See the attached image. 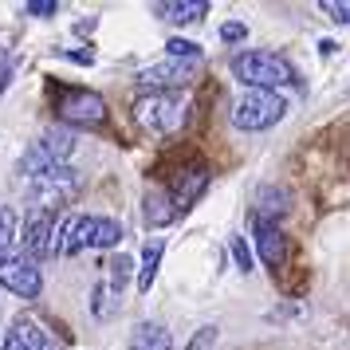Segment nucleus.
<instances>
[{
	"mask_svg": "<svg viewBox=\"0 0 350 350\" xmlns=\"http://www.w3.org/2000/svg\"><path fill=\"white\" fill-rule=\"evenodd\" d=\"M118 240H122V224L111 221V217H98V224H95V248H114Z\"/></svg>",
	"mask_w": 350,
	"mask_h": 350,
	"instance_id": "nucleus-20",
	"label": "nucleus"
},
{
	"mask_svg": "<svg viewBox=\"0 0 350 350\" xmlns=\"http://www.w3.org/2000/svg\"><path fill=\"white\" fill-rule=\"evenodd\" d=\"M0 287H8L20 299H36L44 275L36 268V260H28L24 252H0Z\"/></svg>",
	"mask_w": 350,
	"mask_h": 350,
	"instance_id": "nucleus-6",
	"label": "nucleus"
},
{
	"mask_svg": "<svg viewBox=\"0 0 350 350\" xmlns=\"http://www.w3.org/2000/svg\"><path fill=\"white\" fill-rule=\"evenodd\" d=\"M161 252H165V244L161 240H146L142 248V268H138V291H150L154 280H158V268H161Z\"/></svg>",
	"mask_w": 350,
	"mask_h": 350,
	"instance_id": "nucleus-17",
	"label": "nucleus"
},
{
	"mask_svg": "<svg viewBox=\"0 0 350 350\" xmlns=\"http://www.w3.org/2000/svg\"><path fill=\"white\" fill-rule=\"evenodd\" d=\"M126 350H174V338L161 323H142V327H134Z\"/></svg>",
	"mask_w": 350,
	"mask_h": 350,
	"instance_id": "nucleus-16",
	"label": "nucleus"
},
{
	"mask_svg": "<svg viewBox=\"0 0 350 350\" xmlns=\"http://www.w3.org/2000/svg\"><path fill=\"white\" fill-rule=\"evenodd\" d=\"M232 75L248 91H275V87H295L299 71L275 51H240L232 55Z\"/></svg>",
	"mask_w": 350,
	"mask_h": 350,
	"instance_id": "nucleus-1",
	"label": "nucleus"
},
{
	"mask_svg": "<svg viewBox=\"0 0 350 350\" xmlns=\"http://www.w3.org/2000/svg\"><path fill=\"white\" fill-rule=\"evenodd\" d=\"M284 114H287V103H284V95H275V91H244V95L232 103V122H237L240 130H268V126H275Z\"/></svg>",
	"mask_w": 350,
	"mask_h": 350,
	"instance_id": "nucleus-5",
	"label": "nucleus"
},
{
	"mask_svg": "<svg viewBox=\"0 0 350 350\" xmlns=\"http://www.w3.org/2000/svg\"><path fill=\"white\" fill-rule=\"evenodd\" d=\"M193 67L189 59H165V64H150L138 75V83L142 87H150V95H177L181 87H189L193 79Z\"/></svg>",
	"mask_w": 350,
	"mask_h": 350,
	"instance_id": "nucleus-8",
	"label": "nucleus"
},
{
	"mask_svg": "<svg viewBox=\"0 0 350 350\" xmlns=\"http://www.w3.org/2000/svg\"><path fill=\"white\" fill-rule=\"evenodd\" d=\"M79 189H83L79 174L67 170V165H55V170L28 181V205H32V213H51L55 217L64 205H71L79 197Z\"/></svg>",
	"mask_w": 350,
	"mask_h": 350,
	"instance_id": "nucleus-2",
	"label": "nucleus"
},
{
	"mask_svg": "<svg viewBox=\"0 0 350 350\" xmlns=\"http://www.w3.org/2000/svg\"><path fill=\"white\" fill-rule=\"evenodd\" d=\"M232 260H237L240 271H252V252H248L244 237H232Z\"/></svg>",
	"mask_w": 350,
	"mask_h": 350,
	"instance_id": "nucleus-24",
	"label": "nucleus"
},
{
	"mask_svg": "<svg viewBox=\"0 0 350 350\" xmlns=\"http://www.w3.org/2000/svg\"><path fill=\"white\" fill-rule=\"evenodd\" d=\"M271 213H275V217H284L287 213V189H271V185H264L260 197H256V217L268 221Z\"/></svg>",
	"mask_w": 350,
	"mask_h": 350,
	"instance_id": "nucleus-19",
	"label": "nucleus"
},
{
	"mask_svg": "<svg viewBox=\"0 0 350 350\" xmlns=\"http://www.w3.org/2000/svg\"><path fill=\"white\" fill-rule=\"evenodd\" d=\"M24 12H28V16H55V12H59V4H55V0H32V4H24Z\"/></svg>",
	"mask_w": 350,
	"mask_h": 350,
	"instance_id": "nucleus-26",
	"label": "nucleus"
},
{
	"mask_svg": "<svg viewBox=\"0 0 350 350\" xmlns=\"http://www.w3.org/2000/svg\"><path fill=\"white\" fill-rule=\"evenodd\" d=\"M95 224L98 217H71L64 224V232H59V252L64 256H79L83 248H95Z\"/></svg>",
	"mask_w": 350,
	"mask_h": 350,
	"instance_id": "nucleus-13",
	"label": "nucleus"
},
{
	"mask_svg": "<svg viewBox=\"0 0 350 350\" xmlns=\"http://www.w3.org/2000/svg\"><path fill=\"white\" fill-rule=\"evenodd\" d=\"M4 350H51V342H48V331H44L36 319L20 315L16 323L8 327V334H4Z\"/></svg>",
	"mask_w": 350,
	"mask_h": 350,
	"instance_id": "nucleus-12",
	"label": "nucleus"
},
{
	"mask_svg": "<svg viewBox=\"0 0 350 350\" xmlns=\"http://www.w3.org/2000/svg\"><path fill=\"white\" fill-rule=\"evenodd\" d=\"M130 271H134V260H130V256H114L111 264H107V280L122 291V287H126V280H130Z\"/></svg>",
	"mask_w": 350,
	"mask_h": 350,
	"instance_id": "nucleus-21",
	"label": "nucleus"
},
{
	"mask_svg": "<svg viewBox=\"0 0 350 350\" xmlns=\"http://www.w3.org/2000/svg\"><path fill=\"white\" fill-rule=\"evenodd\" d=\"M221 40L224 44H240V40H248V28H244V24H224Z\"/></svg>",
	"mask_w": 350,
	"mask_h": 350,
	"instance_id": "nucleus-27",
	"label": "nucleus"
},
{
	"mask_svg": "<svg viewBox=\"0 0 350 350\" xmlns=\"http://www.w3.org/2000/svg\"><path fill=\"white\" fill-rule=\"evenodd\" d=\"M55 111H59V118H67V122L98 126V122L107 118V103H103V95L87 91V87H59Z\"/></svg>",
	"mask_w": 350,
	"mask_h": 350,
	"instance_id": "nucleus-7",
	"label": "nucleus"
},
{
	"mask_svg": "<svg viewBox=\"0 0 350 350\" xmlns=\"http://www.w3.org/2000/svg\"><path fill=\"white\" fill-rule=\"evenodd\" d=\"M189 118V107L181 95H142L134 103V122L150 134H177Z\"/></svg>",
	"mask_w": 350,
	"mask_h": 350,
	"instance_id": "nucleus-4",
	"label": "nucleus"
},
{
	"mask_svg": "<svg viewBox=\"0 0 350 350\" xmlns=\"http://www.w3.org/2000/svg\"><path fill=\"white\" fill-rule=\"evenodd\" d=\"M205 189H208V170L197 161V165H189V170H181V174H177L174 189H170V201H174L177 213H185V208H189Z\"/></svg>",
	"mask_w": 350,
	"mask_h": 350,
	"instance_id": "nucleus-10",
	"label": "nucleus"
},
{
	"mask_svg": "<svg viewBox=\"0 0 350 350\" xmlns=\"http://www.w3.org/2000/svg\"><path fill=\"white\" fill-rule=\"evenodd\" d=\"M12 240H16V208L0 205V252H8Z\"/></svg>",
	"mask_w": 350,
	"mask_h": 350,
	"instance_id": "nucleus-22",
	"label": "nucleus"
},
{
	"mask_svg": "<svg viewBox=\"0 0 350 350\" xmlns=\"http://www.w3.org/2000/svg\"><path fill=\"white\" fill-rule=\"evenodd\" d=\"M165 48H170V55H174V59H189V64H197V59H201V48H197L193 40H181V36H174Z\"/></svg>",
	"mask_w": 350,
	"mask_h": 350,
	"instance_id": "nucleus-23",
	"label": "nucleus"
},
{
	"mask_svg": "<svg viewBox=\"0 0 350 350\" xmlns=\"http://www.w3.org/2000/svg\"><path fill=\"white\" fill-rule=\"evenodd\" d=\"M323 12H331V20H338V24H350V4H334V0H327Z\"/></svg>",
	"mask_w": 350,
	"mask_h": 350,
	"instance_id": "nucleus-28",
	"label": "nucleus"
},
{
	"mask_svg": "<svg viewBox=\"0 0 350 350\" xmlns=\"http://www.w3.org/2000/svg\"><path fill=\"white\" fill-rule=\"evenodd\" d=\"M118 303H122V291L103 275V284L95 287V299H91V311H95L98 319H111L114 311H118Z\"/></svg>",
	"mask_w": 350,
	"mask_h": 350,
	"instance_id": "nucleus-18",
	"label": "nucleus"
},
{
	"mask_svg": "<svg viewBox=\"0 0 350 350\" xmlns=\"http://www.w3.org/2000/svg\"><path fill=\"white\" fill-rule=\"evenodd\" d=\"M213 347H217V327H201L185 350H213Z\"/></svg>",
	"mask_w": 350,
	"mask_h": 350,
	"instance_id": "nucleus-25",
	"label": "nucleus"
},
{
	"mask_svg": "<svg viewBox=\"0 0 350 350\" xmlns=\"http://www.w3.org/2000/svg\"><path fill=\"white\" fill-rule=\"evenodd\" d=\"M208 12L205 0H161L154 4V16L158 20H174V24H193Z\"/></svg>",
	"mask_w": 350,
	"mask_h": 350,
	"instance_id": "nucleus-14",
	"label": "nucleus"
},
{
	"mask_svg": "<svg viewBox=\"0 0 350 350\" xmlns=\"http://www.w3.org/2000/svg\"><path fill=\"white\" fill-rule=\"evenodd\" d=\"M59 252V237H55V217L51 213H32L24 224V256L28 260H48Z\"/></svg>",
	"mask_w": 350,
	"mask_h": 350,
	"instance_id": "nucleus-9",
	"label": "nucleus"
},
{
	"mask_svg": "<svg viewBox=\"0 0 350 350\" xmlns=\"http://www.w3.org/2000/svg\"><path fill=\"white\" fill-rule=\"evenodd\" d=\"M71 150H75V134L64 130V126H51L24 150V158H20L16 170H20V177L32 181V177L48 174V170H55V165H64V161L71 158Z\"/></svg>",
	"mask_w": 350,
	"mask_h": 350,
	"instance_id": "nucleus-3",
	"label": "nucleus"
},
{
	"mask_svg": "<svg viewBox=\"0 0 350 350\" xmlns=\"http://www.w3.org/2000/svg\"><path fill=\"white\" fill-rule=\"evenodd\" d=\"M252 237H256V248H260V260L275 271L280 264H284V256H287L284 232L275 228V221H260V217H256V221H252Z\"/></svg>",
	"mask_w": 350,
	"mask_h": 350,
	"instance_id": "nucleus-11",
	"label": "nucleus"
},
{
	"mask_svg": "<svg viewBox=\"0 0 350 350\" xmlns=\"http://www.w3.org/2000/svg\"><path fill=\"white\" fill-rule=\"evenodd\" d=\"M174 217H177V208H174V201H170V193L165 189H150L146 193V201H142L146 228H161V224H170Z\"/></svg>",
	"mask_w": 350,
	"mask_h": 350,
	"instance_id": "nucleus-15",
	"label": "nucleus"
},
{
	"mask_svg": "<svg viewBox=\"0 0 350 350\" xmlns=\"http://www.w3.org/2000/svg\"><path fill=\"white\" fill-rule=\"evenodd\" d=\"M67 59H75V64H95V55H91V51H67Z\"/></svg>",
	"mask_w": 350,
	"mask_h": 350,
	"instance_id": "nucleus-29",
	"label": "nucleus"
}]
</instances>
